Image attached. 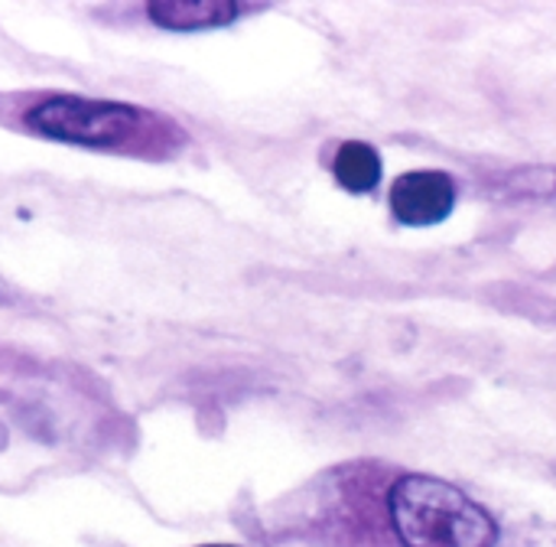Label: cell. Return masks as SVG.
I'll return each mask as SVG.
<instances>
[{
	"instance_id": "7a4b0ae2",
	"label": "cell",
	"mask_w": 556,
	"mask_h": 547,
	"mask_svg": "<svg viewBox=\"0 0 556 547\" xmlns=\"http://www.w3.org/2000/svg\"><path fill=\"white\" fill-rule=\"evenodd\" d=\"M388 519L404 547H495L498 525L459 486L437 476H401L388 493Z\"/></svg>"
},
{
	"instance_id": "6da1fadb",
	"label": "cell",
	"mask_w": 556,
	"mask_h": 547,
	"mask_svg": "<svg viewBox=\"0 0 556 547\" xmlns=\"http://www.w3.org/2000/svg\"><path fill=\"white\" fill-rule=\"evenodd\" d=\"M20 127L72 147L130 150L147 157H163L186 140L179 127L163 114L124 101L81 98L65 91L29 98V104L20 111Z\"/></svg>"
},
{
	"instance_id": "277c9868",
	"label": "cell",
	"mask_w": 556,
	"mask_h": 547,
	"mask_svg": "<svg viewBox=\"0 0 556 547\" xmlns=\"http://www.w3.org/2000/svg\"><path fill=\"white\" fill-rule=\"evenodd\" d=\"M143 10L163 29H215L235 23L244 7L235 0H153Z\"/></svg>"
},
{
	"instance_id": "5b68a950",
	"label": "cell",
	"mask_w": 556,
	"mask_h": 547,
	"mask_svg": "<svg viewBox=\"0 0 556 547\" xmlns=\"http://www.w3.org/2000/svg\"><path fill=\"white\" fill-rule=\"evenodd\" d=\"M332 173H336L342 189H349V192H371L381 183V157L365 140H345L336 150Z\"/></svg>"
},
{
	"instance_id": "3957f363",
	"label": "cell",
	"mask_w": 556,
	"mask_h": 547,
	"mask_svg": "<svg viewBox=\"0 0 556 547\" xmlns=\"http://www.w3.org/2000/svg\"><path fill=\"white\" fill-rule=\"evenodd\" d=\"M456 206V179L443 170H414L394 179L391 212L404 225H437Z\"/></svg>"
},
{
	"instance_id": "8992f818",
	"label": "cell",
	"mask_w": 556,
	"mask_h": 547,
	"mask_svg": "<svg viewBox=\"0 0 556 547\" xmlns=\"http://www.w3.org/2000/svg\"><path fill=\"white\" fill-rule=\"evenodd\" d=\"M202 547H235V545H202Z\"/></svg>"
}]
</instances>
